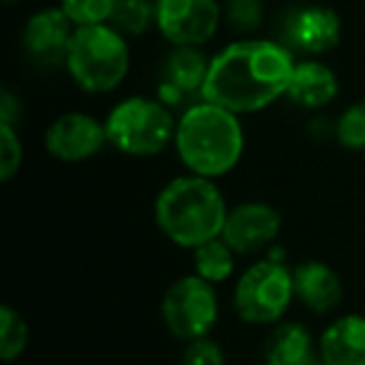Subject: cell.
I'll return each instance as SVG.
<instances>
[{"label":"cell","instance_id":"25","mask_svg":"<svg viewBox=\"0 0 365 365\" xmlns=\"http://www.w3.org/2000/svg\"><path fill=\"white\" fill-rule=\"evenodd\" d=\"M180 365H225V350L210 335L188 340L182 348Z\"/></svg>","mask_w":365,"mask_h":365},{"label":"cell","instance_id":"20","mask_svg":"<svg viewBox=\"0 0 365 365\" xmlns=\"http://www.w3.org/2000/svg\"><path fill=\"white\" fill-rule=\"evenodd\" d=\"M28 338H31V330L26 318L13 305H3L0 308V360L13 363L21 358L28 348Z\"/></svg>","mask_w":365,"mask_h":365},{"label":"cell","instance_id":"9","mask_svg":"<svg viewBox=\"0 0 365 365\" xmlns=\"http://www.w3.org/2000/svg\"><path fill=\"white\" fill-rule=\"evenodd\" d=\"M223 21L220 0H155V28L170 46L203 48Z\"/></svg>","mask_w":365,"mask_h":365},{"label":"cell","instance_id":"15","mask_svg":"<svg viewBox=\"0 0 365 365\" xmlns=\"http://www.w3.org/2000/svg\"><path fill=\"white\" fill-rule=\"evenodd\" d=\"M340 81L330 66H325L318 58H303L295 61L293 76L288 81V98L293 106L305 108V110H318L325 108L338 98Z\"/></svg>","mask_w":365,"mask_h":365},{"label":"cell","instance_id":"4","mask_svg":"<svg viewBox=\"0 0 365 365\" xmlns=\"http://www.w3.org/2000/svg\"><path fill=\"white\" fill-rule=\"evenodd\" d=\"M63 68L83 93H113L123 86L130 71L128 38L110 23L78 26Z\"/></svg>","mask_w":365,"mask_h":365},{"label":"cell","instance_id":"18","mask_svg":"<svg viewBox=\"0 0 365 365\" xmlns=\"http://www.w3.org/2000/svg\"><path fill=\"white\" fill-rule=\"evenodd\" d=\"M235 260H238V253L218 235L193 248V273L208 283L220 285L235 273Z\"/></svg>","mask_w":365,"mask_h":365},{"label":"cell","instance_id":"26","mask_svg":"<svg viewBox=\"0 0 365 365\" xmlns=\"http://www.w3.org/2000/svg\"><path fill=\"white\" fill-rule=\"evenodd\" d=\"M23 118V103L11 88H3L0 93V123H11L16 125L18 120Z\"/></svg>","mask_w":365,"mask_h":365},{"label":"cell","instance_id":"17","mask_svg":"<svg viewBox=\"0 0 365 365\" xmlns=\"http://www.w3.org/2000/svg\"><path fill=\"white\" fill-rule=\"evenodd\" d=\"M325 365H365V315H340L318 340Z\"/></svg>","mask_w":365,"mask_h":365},{"label":"cell","instance_id":"14","mask_svg":"<svg viewBox=\"0 0 365 365\" xmlns=\"http://www.w3.org/2000/svg\"><path fill=\"white\" fill-rule=\"evenodd\" d=\"M295 300L315 315H328L343 303V280L323 260H303L293 265Z\"/></svg>","mask_w":365,"mask_h":365},{"label":"cell","instance_id":"11","mask_svg":"<svg viewBox=\"0 0 365 365\" xmlns=\"http://www.w3.org/2000/svg\"><path fill=\"white\" fill-rule=\"evenodd\" d=\"M76 23L61 6L41 8L26 21L21 31V46L26 58L41 71H56L66 66Z\"/></svg>","mask_w":365,"mask_h":365},{"label":"cell","instance_id":"27","mask_svg":"<svg viewBox=\"0 0 365 365\" xmlns=\"http://www.w3.org/2000/svg\"><path fill=\"white\" fill-rule=\"evenodd\" d=\"M6 6H18V3H23V0H3Z\"/></svg>","mask_w":365,"mask_h":365},{"label":"cell","instance_id":"10","mask_svg":"<svg viewBox=\"0 0 365 365\" xmlns=\"http://www.w3.org/2000/svg\"><path fill=\"white\" fill-rule=\"evenodd\" d=\"M210 56L203 48L173 46L158 68V96L168 108H185L203 101V88L208 81Z\"/></svg>","mask_w":365,"mask_h":365},{"label":"cell","instance_id":"12","mask_svg":"<svg viewBox=\"0 0 365 365\" xmlns=\"http://www.w3.org/2000/svg\"><path fill=\"white\" fill-rule=\"evenodd\" d=\"M283 230V215L263 200H245L228 210L220 238L238 255H255L270 248Z\"/></svg>","mask_w":365,"mask_h":365},{"label":"cell","instance_id":"2","mask_svg":"<svg viewBox=\"0 0 365 365\" xmlns=\"http://www.w3.org/2000/svg\"><path fill=\"white\" fill-rule=\"evenodd\" d=\"M173 145L188 173L215 180L240 163L245 130L240 115L203 98L180 113Z\"/></svg>","mask_w":365,"mask_h":365},{"label":"cell","instance_id":"5","mask_svg":"<svg viewBox=\"0 0 365 365\" xmlns=\"http://www.w3.org/2000/svg\"><path fill=\"white\" fill-rule=\"evenodd\" d=\"M103 123H106L108 145L123 155L153 158L175 143L178 118L160 98H123L110 108Z\"/></svg>","mask_w":365,"mask_h":365},{"label":"cell","instance_id":"1","mask_svg":"<svg viewBox=\"0 0 365 365\" xmlns=\"http://www.w3.org/2000/svg\"><path fill=\"white\" fill-rule=\"evenodd\" d=\"M295 56L280 41L240 38L210 58L203 98L215 106L250 115L285 98Z\"/></svg>","mask_w":365,"mask_h":365},{"label":"cell","instance_id":"8","mask_svg":"<svg viewBox=\"0 0 365 365\" xmlns=\"http://www.w3.org/2000/svg\"><path fill=\"white\" fill-rule=\"evenodd\" d=\"M343 38V21L330 6L300 3L278 21V38L293 56L320 58L330 53Z\"/></svg>","mask_w":365,"mask_h":365},{"label":"cell","instance_id":"7","mask_svg":"<svg viewBox=\"0 0 365 365\" xmlns=\"http://www.w3.org/2000/svg\"><path fill=\"white\" fill-rule=\"evenodd\" d=\"M163 325L173 338L188 343L205 338L220 318V300L213 283L190 273L173 280L160 300Z\"/></svg>","mask_w":365,"mask_h":365},{"label":"cell","instance_id":"19","mask_svg":"<svg viewBox=\"0 0 365 365\" xmlns=\"http://www.w3.org/2000/svg\"><path fill=\"white\" fill-rule=\"evenodd\" d=\"M108 23L125 38L145 36L155 26V0H118Z\"/></svg>","mask_w":365,"mask_h":365},{"label":"cell","instance_id":"23","mask_svg":"<svg viewBox=\"0 0 365 365\" xmlns=\"http://www.w3.org/2000/svg\"><path fill=\"white\" fill-rule=\"evenodd\" d=\"M118 0H61V8L78 26H101L108 23Z\"/></svg>","mask_w":365,"mask_h":365},{"label":"cell","instance_id":"24","mask_svg":"<svg viewBox=\"0 0 365 365\" xmlns=\"http://www.w3.org/2000/svg\"><path fill=\"white\" fill-rule=\"evenodd\" d=\"M23 165V140L18 128L0 123V180H11Z\"/></svg>","mask_w":365,"mask_h":365},{"label":"cell","instance_id":"3","mask_svg":"<svg viewBox=\"0 0 365 365\" xmlns=\"http://www.w3.org/2000/svg\"><path fill=\"white\" fill-rule=\"evenodd\" d=\"M228 203L220 188L203 175H178L160 188L153 218L163 235L178 248H198L223 233Z\"/></svg>","mask_w":365,"mask_h":365},{"label":"cell","instance_id":"22","mask_svg":"<svg viewBox=\"0 0 365 365\" xmlns=\"http://www.w3.org/2000/svg\"><path fill=\"white\" fill-rule=\"evenodd\" d=\"M333 135L345 150L365 153V101L348 106L333 125Z\"/></svg>","mask_w":365,"mask_h":365},{"label":"cell","instance_id":"16","mask_svg":"<svg viewBox=\"0 0 365 365\" xmlns=\"http://www.w3.org/2000/svg\"><path fill=\"white\" fill-rule=\"evenodd\" d=\"M265 365H325L320 348L303 323H278L263 343Z\"/></svg>","mask_w":365,"mask_h":365},{"label":"cell","instance_id":"21","mask_svg":"<svg viewBox=\"0 0 365 365\" xmlns=\"http://www.w3.org/2000/svg\"><path fill=\"white\" fill-rule=\"evenodd\" d=\"M223 21L240 36H253L265 21L263 0H223Z\"/></svg>","mask_w":365,"mask_h":365},{"label":"cell","instance_id":"13","mask_svg":"<svg viewBox=\"0 0 365 365\" xmlns=\"http://www.w3.org/2000/svg\"><path fill=\"white\" fill-rule=\"evenodd\" d=\"M108 145L106 123L88 113H63L48 125L46 150L61 163H83L96 158Z\"/></svg>","mask_w":365,"mask_h":365},{"label":"cell","instance_id":"6","mask_svg":"<svg viewBox=\"0 0 365 365\" xmlns=\"http://www.w3.org/2000/svg\"><path fill=\"white\" fill-rule=\"evenodd\" d=\"M293 300V268H288L275 253L248 265L235 280L233 308L248 325H278Z\"/></svg>","mask_w":365,"mask_h":365}]
</instances>
